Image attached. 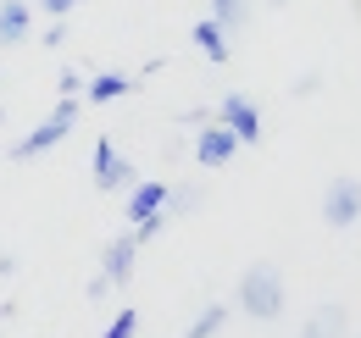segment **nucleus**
Wrapping results in <instances>:
<instances>
[{
	"label": "nucleus",
	"mask_w": 361,
	"mask_h": 338,
	"mask_svg": "<svg viewBox=\"0 0 361 338\" xmlns=\"http://www.w3.org/2000/svg\"><path fill=\"white\" fill-rule=\"evenodd\" d=\"M239 311L256 316V322H278L283 316V272L272 261H256L245 277H239Z\"/></svg>",
	"instance_id": "f257e3e1"
},
{
	"label": "nucleus",
	"mask_w": 361,
	"mask_h": 338,
	"mask_svg": "<svg viewBox=\"0 0 361 338\" xmlns=\"http://www.w3.org/2000/svg\"><path fill=\"white\" fill-rule=\"evenodd\" d=\"M73 127H78V94H61V100H56V111H50L45 123L34 127L28 139H17V144H11V161H34V156L56 150V144H61Z\"/></svg>",
	"instance_id": "f03ea898"
},
{
	"label": "nucleus",
	"mask_w": 361,
	"mask_h": 338,
	"mask_svg": "<svg viewBox=\"0 0 361 338\" xmlns=\"http://www.w3.org/2000/svg\"><path fill=\"white\" fill-rule=\"evenodd\" d=\"M322 222H328L334 233H350L361 222V177H334V183L322 189Z\"/></svg>",
	"instance_id": "7ed1b4c3"
},
{
	"label": "nucleus",
	"mask_w": 361,
	"mask_h": 338,
	"mask_svg": "<svg viewBox=\"0 0 361 338\" xmlns=\"http://www.w3.org/2000/svg\"><path fill=\"white\" fill-rule=\"evenodd\" d=\"M139 183V167L128 156H117L111 139H94V189L100 194H117V189H134Z\"/></svg>",
	"instance_id": "20e7f679"
},
{
	"label": "nucleus",
	"mask_w": 361,
	"mask_h": 338,
	"mask_svg": "<svg viewBox=\"0 0 361 338\" xmlns=\"http://www.w3.org/2000/svg\"><path fill=\"white\" fill-rule=\"evenodd\" d=\"M217 123L239 139V144H262V106L250 100V94H223V106H217Z\"/></svg>",
	"instance_id": "39448f33"
},
{
	"label": "nucleus",
	"mask_w": 361,
	"mask_h": 338,
	"mask_svg": "<svg viewBox=\"0 0 361 338\" xmlns=\"http://www.w3.org/2000/svg\"><path fill=\"white\" fill-rule=\"evenodd\" d=\"M134 261H139V239L134 233H117V239L106 244V255H100V277H106L111 289H123V283L134 277Z\"/></svg>",
	"instance_id": "423d86ee"
},
{
	"label": "nucleus",
	"mask_w": 361,
	"mask_h": 338,
	"mask_svg": "<svg viewBox=\"0 0 361 338\" xmlns=\"http://www.w3.org/2000/svg\"><path fill=\"white\" fill-rule=\"evenodd\" d=\"M233 150H239V139H233V133H228L223 123H212V127H200V133H195V161H200V167H228V161H233Z\"/></svg>",
	"instance_id": "0eeeda50"
},
{
	"label": "nucleus",
	"mask_w": 361,
	"mask_h": 338,
	"mask_svg": "<svg viewBox=\"0 0 361 338\" xmlns=\"http://www.w3.org/2000/svg\"><path fill=\"white\" fill-rule=\"evenodd\" d=\"M34 34V6L28 0H0V50L23 44Z\"/></svg>",
	"instance_id": "6e6552de"
},
{
	"label": "nucleus",
	"mask_w": 361,
	"mask_h": 338,
	"mask_svg": "<svg viewBox=\"0 0 361 338\" xmlns=\"http://www.w3.org/2000/svg\"><path fill=\"white\" fill-rule=\"evenodd\" d=\"M167 194H173V183H134V189H128V206H123L128 227L145 222V216H156L161 206H167Z\"/></svg>",
	"instance_id": "1a4fd4ad"
},
{
	"label": "nucleus",
	"mask_w": 361,
	"mask_h": 338,
	"mask_svg": "<svg viewBox=\"0 0 361 338\" xmlns=\"http://www.w3.org/2000/svg\"><path fill=\"white\" fill-rule=\"evenodd\" d=\"M195 44L206 50V61H212V67H223L228 56H233V50H228V28H223V23H212V17H200V23H195Z\"/></svg>",
	"instance_id": "9d476101"
},
{
	"label": "nucleus",
	"mask_w": 361,
	"mask_h": 338,
	"mask_svg": "<svg viewBox=\"0 0 361 338\" xmlns=\"http://www.w3.org/2000/svg\"><path fill=\"white\" fill-rule=\"evenodd\" d=\"M345 327H350V311L345 305H322L312 322L300 327V338H345Z\"/></svg>",
	"instance_id": "9b49d317"
},
{
	"label": "nucleus",
	"mask_w": 361,
	"mask_h": 338,
	"mask_svg": "<svg viewBox=\"0 0 361 338\" xmlns=\"http://www.w3.org/2000/svg\"><path fill=\"white\" fill-rule=\"evenodd\" d=\"M128 89H134V78H123V73H94L84 94H90L94 106H111V100H117V94H128Z\"/></svg>",
	"instance_id": "f8f14e48"
},
{
	"label": "nucleus",
	"mask_w": 361,
	"mask_h": 338,
	"mask_svg": "<svg viewBox=\"0 0 361 338\" xmlns=\"http://www.w3.org/2000/svg\"><path fill=\"white\" fill-rule=\"evenodd\" d=\"M223 322H228V305H217V299H212V305H206V311H200V316H195L178 338H217V333H223Z\"/></svg>",
	"instance_id": "ddd939ff"
},
{
	"label": "nucleus",
	"mask_w": 361,
	"mask_h": 338,
	"mask_svg": "<svg viewBox=\"0 0 361 338\" xmlns=\"http://www.w3.org/2000/svg\"><path fill=\"white\" fill-rule=\"evenodd\" d=\"M212 23H223V28H245V23H250V0H212Z\"/></svg>",
	"instance_id": "4468645a"
},
{
	"label": "nucleus",
	"mask_w": 361,
	"mask_h": 338,
	"mask_svg": "<svg viewBox=\"0 0 361 338\" xmlns=\"http://www.w3.org/2000/svg\"><path fill=\"white\" fill-rule=\"evenodd\" d=\"M100 338H139V311H128V305H123V311L106 322V333H100Z\"/></svg>",
	"instance_id": "2eb2a0df"
},
{
	"label": "nucleus",
	"mask_w": 361,
	"mask_h": 338,
	"mask_svg": "<svg viewBox=\"0 0 361 338\" xmlns=\"http://www.w3.org/2000/svg\"><path fill=\"white\" fill-rule=\"evenodd\" d=\"M200 206V194L195 189H178V194H167V211H195Z\"/></svg>",
	"instance_id": "dca6fc26"
},
{
	"label": "nucleus",
	"mask_w": 361,
	"mask_h": 338,
	"mask_svg": "<svg viewBox=\"0 0 361 338\" xmlns=\"http://www.w3.org/2000/svg\"><path fill=\"white\" fill-rule=\"evenodd\" d=\"M84 0H39V11H50V17H73Z\"/></svg>",
	"instance_id": "f3484780"
},
{
	"label": "nucleus",
	"mask_w": 361,
	"mask_h": 338,
	"mask_svg": "<svg viewBox=\"0 0 361 338\" xmlns=\"http://www.w3.org/2000/svg\"><path fill=\"white\" fill-rule=\"evenodd\" d=\"M45 44L56 50V44H67V17H50V28H45Z\"/></svg>",
	"instance_id": "a211bd4d"
},
{
	"label": "nucleus",
	"mask_w": 361,
	"mask_h": 338,
	"mask_svg": "<svg viewBox=\"0 0 361 338\" xmlns=\"http://www.w3.org/2000/svg\"><path fill=\"white\" fill-rule=\"evenodd\" d=\"M61 94H84V78H78V73H73V67H67V73H61Z\"/></svg>",
	"instance_id": "6ab92c4d"
},
{
	"label": "nucleus",
	"mask_w": 361,
	"mask_h": 338,
	"mask_svg": "<svg viewBox=\"0 0 361 338\" xmlns=\"http://www.w3.org/2000/svg\"><path fill=\"white\" fill-rule=\"evenodd\" d=\"M17 272V255H0V277H11Z\"/></svg>",
	"instance_id": "aec40b11"
},
{
	"label": "nucleus",
	"mask_w": 361,
	"mask_h": 338,
	"mask_svg": "<svg viewBox=\"0 0 361 338\" xmlns=\"http://www.w3.org/2000/svg\"><path fill=\"white\" fill-rule=\"evenodd\" d=\"M356 17H361V0H356Z\"/></svg>",
	"instance_id": "412c9836"
},
{
	"label": "nucleus",
	"mask_w": 361,
	"mask_h": 338,
	"mask_svg": "<svg viewBox=\"0 0 361 338\" xmlns=\"http://www.w3.org/2000/svg\"><path fill=\"white\" fill-rule=\"evenodd\" d=\"M0 117H6V111H0Z\"/></svg>",
	"instance_id": "4be33fe9"
},
{
	"label": "nucleus",
	"mask_w": 361,
	"mask_h": 338,
	"mask_svg": "<svg viewBox=\"0 0 361 338\" xmlns=\"http://www.w3.org/2000/svg\"><path fill=\"white\" fill-rule=\"evenodd\" d=\"M0 327H6V322H0Z\"/></svg>",
	"instance_id": "5701e85b"
}]
</instances>
